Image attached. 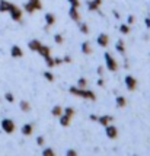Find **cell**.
Instances as JSON below:
<instances>
[{
	"mask_svg": "<svg viewBox=\"0 0 150 156\" xmlns=\"http://www.w3.org/2000/svg\"><path fill=\"white\" fill-rule=\"evenodd\" d=\"M68 92L73 96L77 98H83V99H90V101H96V94L93 90H90L88 88H79V86H70Z\"/></svg>",
	"mask_w": 150,
	"mask_h": 156,
	"instance_id": "1",
	"label": "cell"
},
{
	"mask_svg": "<svg viewBox=\"0 0 150 156\" xmlns=\"http://www.w3.org/2000/svg\"><path fill=\"white\" fill-rule=\"evenodd\" d=\"M103 58H105V66H106V69H108L109 72H117V70H118V61L114 58L112 54L105 53Z\"/></svg>",
	"mask_w": 150,
	"mask_h": 156,
	"instance_id": "2",
	"label": "cell"
},
{
	"mask_svg": "<svg viewBox=\"0 0 150 156\" xmlns=\"http://www.w3.org/2000/svg\"><path fill=\"white\" fill-rule=\"evenodd\" d=\"M2 130L5 133H7V134H12V133H15V130H16V124L10 118H3L2 120Z\"/></svg>",
	"mask_w": 150,
	"mask_h": 156,
	"instance_id": "3",
	"label": "cell"
},
{
	"mask_svg": "<svg viewBox=\"0 0 150 156\" xmlns=\"http://www.w3.org/2000/svg\"><path fill=\"white\" fill-rule=\"evenodd\" d=\"M124 83H125V88L128 89L130 92H134V90H137V88H138V80H137L134 76H131V75L125 76Z\"/></svg>",
	"mask_w": 150,
	"mask_h": 156,
	"instance_id": "4",
	"label": "cell"
},
{
	"mask_svg": "<svg viewBox=\"0 0 150 156\" xmlns=\"http://www.w3.org/2000/svg\"><path fill=\"white\" fill-rule=\"evenodd\" d=\"M9 15L10 18L15 20V22H22V18H23V12H22L21 7H18L16 5L12 6V9L9 10Z\"/></svg>",
	"mask_w": 150,
	"mask_h": 156,
	"instance_id": "5",
	"label": "cell"
},
{
	"mask_svg": "<svg viewBox=\"0 0 150 156\" xmlns=\"http://www.w3.org/2000/svg\"><path fill=\"white\" fill-rule=\"evenodd\" d=\"M105 134H106V137H108V139L114 140V139H117V137H118V129H117L112 122H111V124H108V126L105 127Z\"/></svg>",
	"mask_w": 150,
	"mask_h": 156,
	"instance_id": "6",
	"label": "cell"
},
{
	"mask_svg": "<svg viewBox=\"0 0 150 156\" xmlns=\"http://www.w3.org/2000/svg\"><path fill=\"white\" fill-rule=\"evenodd\" d=\"M68 16H70L72 20H75L76 23H79V22L82 20V15L79 12V7L70 6V9H68Z\"/></svg>",
	"mask_w": 150,
	"mask_h": 156,
	"instance_id": "7",
	"label": "cell"
},
{
	"mask_svg": "<svg viewBox=\"0 0 150 156\" xmlns=\"http://www.w3.org/2000/svg\"><path fill=\"white\" fill-rule=\"evenodd\" d=\"M44 60H45V64H47L50 69L63 64V58H58V57H51V55H50V57H45Z\"/></svg>",
	"mask_w": 150,
	"mask_h": 156,
	"instance_id": "8",
	"label": "cell"
},
{
	"mask_svg": "<svg viewBox=\"0 0 150 156\" xmlns=\"http://www.w3.org/2000/svg\"><path fill=\"white\" fill-rule=\"evenodd\" d=\"M96 42H98L99 47L106 48L109 45V37L106 34H99L98 35V38H96Z\"/></svg>",
	"mask_w": 150,
	"mask_h": 156,
	"instance_id": "9",
	"label": "cell"
},
{
	"mask_svg": "<svg viewBox=\"0 0 150 156\" xmlns=\"http://www.w3.org/2000/svg\"><path fill=\"white\" fill-rule=\"evenodd\" d=\"M44 20H45V27H47V29H50L53 25H55L57 18H55L54 13H45L44 15Z\"/></svg>",
	"mask_w": 150,
	"mask_h": 156,
	"instance_id": "10",
	"label": "cell"
},
{
	"mask_svg": "<svg viewBox=\"0 0 150 156\" xmlns=\"http://www.w3.org/2000/svg\"><path fill=\"white\" fill-rule=\"evenodd\" d=\"M21 133L23 136H32V133H34V124L32 122H26V124H23L21 129Z\"/></svg>",
	"mask_w": 150,
	"mask_h": 156,
	"instance_id": "11",
	"label": "cell"
},
{
	"mask_svg": "<svg viewBox=\"0 0 150 156\" xmlns=\"http://www.w3.org/2000/svg\"><path fill=\"white\" fill-rule=\"evenodd\" d=\"M80 50H82L83 54H86V55H90L92 53H93V48H92L90 41H83L82 45H80Z\"/></svg>",
	"mask_w": 150,
	"mask_h": 156,
	"instance_id": "12",
	"label": "cell"
},
{
	"mask_svg": "<svg viewBox=\"0 0 150 156\" xmlns=\"http://www.w3.org/2000/svg\"><path fill=\"white\" fill-rule=\"evenodd\" d=\"M98 122H99L102 127H106L108 124L114 122V117L112 115H101V117H98Z\"/></svg>",
	"mask_w": 150,
	"mask_h": 156,
	"instance_id": "13",
	"label": "cell"
},
{
	"mask_svg": "<svg viewBox=\"0 0 150 156\" xmlns=\"http://www.w3.org/2000/svg\"><path fill=\"white\" fill-rule=\"evenodd\" d=\"M10 55L13 58H22L23 57V51H22V48L19 45H13V47L10 48Z\"/></svg>",
	"mask_w": 150,
	"mask_h": 156,
	"instance_id": "14",
	"label": "cell"
},
{
	"mask_svg": "<svg viewBox=\"0 0 150 156\" xmlns=\"http://www.w3.org/2000/svg\"><path fill=\"white\" fill-rule=\"evenodd\" d=\"M101 6H102V3H99V2H96V0H89L88 2V10L89 12H98Z\"/></svg>",
	"mask_w": 150,
	"mask_h": 156,
	"instance_id": "15",
	"label": "cell"
},
{
	"mask_svg": "<svg viewBox=\"0 0 150 156\" xmlns=\"http://www.w3.org/2000/svg\"><path fill=\"white\" fill-rule=\"evenodd\" d=\"M41 45H42V42L38 40H32V41L28 42V48H29L31 51H35V53H38V50H40Z\"/></svg>",
	"mask_w": 150,
	"mask_h": 156,
	"instance_id": "16",
	"label": "cell"
},
{
	"mask_svg": "<svg viewBox=\"0 0 150 156\" xmlns=\"http://www.w3.org/2000/svg\"><path fill=\"white\" fill-rule=\"evenodd\" d=\"M115 50L120 53L121 55H125V42H124L123 38H120V40L117 41L115 44Z\"/></svg>",
	"mask_w": 150,
	"mask_h": 156,
	"instance_id": "17",
	"label": "cell"
},
{
	"mask_svg": "<svg viewBox=\"0 0 150 156\" xmlns=\"http://www.w3.org/2000/svg\"><path fill=\"white\" fill-rule=\"evenodd\" d=\"M38 54L41 55V57H44V58H45V57H50V55H51V48L48 47V45H44V44H42L41 47H40V50H38Z\"/></svg>",
	"mask_w": 150,
	"mask_h": 156,
	"instance_id": "18",
	"label": "cell"
},
{
	"mask_svg": "<svg viewBox=\"0 0 150 156\" xmlns=\"http://www.w3.org/2000/svg\"><path fill=\"white\" fill-rule=\"evenodd\" d=\"M13 6V3L7 2V0H0V12H9Z\"/></svg>",
	"mask_w": 150,
	"mask_h": 156,
	"instance_id": "19",
	"label": "cell"
},
{
	"mask_svg": "<svg viewBox=\"0 0 150 156\" xmlns=\"http://www.w3.org/2000/svg\"><path fill=\"white\" fill-rule=\"evenodd\" d=\"M115 105H117V108H125V107H127V99H125V96H123V95L117 96Z\"/></svg>",
	"mask_w": 150,
	"mask_h": 156,
	"instance_id": "20",
	"label": "cell"
},
{
	"mask_svg": "<svg viewBox=\"0 0 150 156\" xmlns=\"http://www.w3.org/2000/svg\"><path fill=\"white\" fill-rule=\"evenodd\" d=\"M58 118H60V126H61V127H68L70 122H72V117L66 115V114H61Z\"/></svg>",
	"mask_w": 150,
	"mask_h": 156,
	"instance_id": "21",
	"label": "cell"
},
{
	"mask_svg": "<svg viewBox=\"0 0 150 156\" xmlns=\"http://www.w3.org/2000/svg\"><path fill=\"white\" fill-rule=\"evenodd\" d=\"M77 27H79V32H80V34H83V35H88L89 32H90L88 23H85V22H82V20L77 23Z\"/></svg>",
	"mask_w": 150,
	"mask_h": 156,
	"instance_id": "22",
	"label": "cell"
},
{
	"mask_svg": "<svg viewBox=\"0 0 150 156\" xmlns=\"http://www.w3.org/2000/svg\"><path fill=\"white\" fill-rule=\"evenodd\" d=\"M23 10H25V12H26L28 15H34L35 12H37V9H35V7L32 6V5H31L29 2H26V3H23Z\"/></svg>",
	"mask_w": 150,
	"mask_h": 156,
	"instance_id": "23",
	"label": "cell"
},
{
	"mask_svg": "<svg viewBox=\"0 0 150 156\" xmlns=\"http://www.w3.org/2000/svg\"><path fill=\"white\" fill-rule=\"evenodd\" d=\"M19 108H21V111H23V112H29L32 107H31V104L28 101H21L19 102Z\"/></svg>",
	"mask_w": 150,
	"mask_h": 156,
	"instance_id": "24",
	"label": "cell"
},
{
	"mask_svg": "<svg viewBox=\"0 0 150 156\" xmlns=\"http://www.w3.org/2000/svg\"><path fill=\"white\" fill-rule=\"evenodd\" d=\"M42 76H44V79L48 80V82H54L55 80V76H54V73H53L51 70H45V72L42 73Z\"/></svg>",
	"mask_w": 150,
	"mask_h": 156,
	"instance_id": "25",
	"label": "cell"
},
{
	"mask_svg": "<svg viewBox=\"0 0 150 156\" xmlns=\"http://www.w3.org/2000/svg\"><path fill=\"white\" fill-rule=\"evenodd\" d=\"M61 114H63V108L60 105H55V107L51 108V115L53 117H60Z\"/></svg>",
	"mask_w": 150,
	"mask_h": 156,
	"instance_id": "26",
	"label": "cell"
},
{
	"mask_svg": "<svg viewBox=\"0 0 150 156\" xmlns=\"http://www.w3.org/2000/svg\"><path fill=\"white\" fill-rule=\"evenodd\" d=\"M130 31H131V28H130L128 23H121V25H120V32L123 35H128Z\"/></svg>",
	"mask_w": 150,
	"mask_h": 156,
	"instance_id": "27",
	"label": "cell"
},
{
	"mask_svg": "<svg viewBox=\"0 0 150 156\" xmlns=\"http://www.w3.org/2000/svg\"><path fill=\"white\" fill-rule=\"evenodd\" d=\"M88 79L86 77H79L77 79V85L76 86H79V88H88Z\"/></svg>",
	"mask_w": 150,
	"mask_h": 156,
	"instance_id": "28",
	"label": "cell"
},
{
	"mask_svg": "<svg viewBox=\"0 0 150 156\" xmlns=\"http://www.w3.org/2000/svg\"><path fill=\"white\" fill-rule=\"evenodd\" d=\"M63 114H66V115H68V117H75V114H76V111H75V108H72V107H67V108H63Z\"/></svg>",
	"mask_w": 150,
	"mask_h": 156,
	"instance_id": "29",
	"label": "cell"
},
{
	"mask_svg": "<svg viewBox=\"0 0 150 156\" xmlns=\"http://www.w3.org/2000/svg\"><path fill=\"white\" fill-rule=\"evenodd\" d=\"M28 2H29V3H31V5H32V6L37 9V10H41V9H42L41 0H28Z\"/></svg>",
	"mask_w": 150,
	"mask_h": 156,
	"instance_id": "30",
	"label": "cell"
},
{
	"mask_svg": "<svg viewBox=\"0 0 150 156\" xmlns=\"http://www.w3.org/2000/svg\"><path fill=\"white\" fill-rule=\"evenodd\" d=\"M42 155L44 156H54L55 152L53 147H44V149H42Z\"/></svg>",
	"mask_w": 150,
	"mask_h": 156,
	"instance_id": "31",
	"label": "cell"
},
{
	"mask_svg": "<svg viewBox=\"0 0 150 156\" xmlns=\"http://www.w3.org/2000/svg\"><path fill=\"white\" fill-rule=\"evenodd\" d=\"M54 42L55 44H58V45H61L63 42H64V38H63L61 34H55L54 35Z\"/></svg>",
	"mask_w": 150,
	"mask_h": 156,
	"instance_id": "32",
	"label": "cell"
},
{
	"mask_svg": "<svg viewBox=\"0 0 150 156\" xmlns=\"http://www.w3.org/2000/svg\"><path fill=\"white\" fill-rule=\"evenodd\" d=\"M37 144L42 147V146L45 144V137H44V136H38V137H37Z\"/></svg>",
	"mask_w": 150,
	"mask_h": 156,
	"instance_id": "33",
	"label": "cell"
},
{
	"mask_svg": "<svg viewBox=\"0 0 150 156\" xmlns=\"http://www.w3.org/2000/svg\"><path fill=\"white\" fill-rule=\"evenodd\" d=\"M5 99H6L7 102H13V101H15L13 94H10V92H6V94H5Z\"/></svg>",
	"mask_w": 150,
	"mask_h": 156,
	"instance_id": "34",
	"label": "cell"
},
{
	"mask_svg": "<svg viewBox=\"0 0 150 156\" xmlns=\"http://www.w3.org/2000/svg\"><path fill=\"white\" fill-rule=\"evenodd\" d=\"M70 3V6H75V7H80V2L79 0H67Z\"/></svg>",
	"mask_w": 150,
	"mask_h": 156,
	"instance_id": "35",
	"label": "cell"
},
{
	"mask_svg": "<svg viewBox=\"0 0 150 156\" xmlns=\"http://www.w3.org/2000/svg\"><path fill=\"white\" fill-rule=\"evenodd\" d=\"M96 85H98L99 88H103V86H105V80L102 79V76H99V79L96 80Z\"/></svg>",
	"mask_w": 150,
	"mask_h": 156,
	"instance_id": "36",
	"label": "cell"
},
{
	"mask_svg": "<svg viewBox=\"0 0 150 156\" xmlns=\"http://www.w3.org/2000/svg\"><path fill=\"white\" fill-rule=\"evenodd\" d=\"M134 16H133V15H128V18H127V23H128L130 27H131V25H133V23H134Z\"/></svg>",
	"mask_w": 150,
	"mask_h": 156,
	"instance_id": "37",
	"label": "cell"
},
{
	"mask_svg": "<svg viewBox=\"0 0 150 156\" xmlns=\"http://www.w3.org/2000/svg\"><path fill=\"white\" fill-rule=\"evenodd\" d=\"M66 155H67V156H76V155H77V152H76L75 149H67Z\"/></svg>",
	"mask_w": 150,
	"mask_h": 156,
	"instance_id": "38",
	"label": "cell"
},
{
	"mask_svg": "<svg viewBox=\"0 0 150 156\" xmlns=\"http://www.w3.org/2000/svg\"><path fill=\"white\" fill-rule=\"evenodd\" d=\"M96 75H98V76H102L103 75V67H102V66H98V67H96Z\"/></svg>",
	"mask_w": 150,
	"mask_h": 156,
	"instance_id": "39",
	"label": "cell"
},
{
	"mask_svg": "<svg viewBox=\"0 0 150 156\" xmlns=\"http://www.w3.org/2000/svg\"><path fill=\"white\" fill-rule=\"evenodd\" d=\"M63 63H72V57L70 55H64L63 57Z\"/></svg>",
	"mask_w": 150,
	"mask_h": 156,
	"instance_id": "40",
	"label": "cell"
},
{
	"mask_svg": "<svg viewBox=\"0 0 150 156\" xmlns=\"http://www.w3.org/2000/svg\"><path fill=\"white\" fill-rule=\"evenodd\" d=\"M89 120H90V121H98V115H95V114H90V115H89Z\"/></svg>",
	"mask_w": 150,
	"mask_h": 156,
	"instance_id": "41",
	"label": "cell"
},
{
	"mask_svg": "<svg viewBox=\"0 0 150 156\" xmlns=\"http://www.w3.org/2000/svg\"><path fill=\"white\" fill-rule=\"evenodd\" d=\"M144 23H146V27L150 29V18H146V19H144Z\"/></svg>",
	"mask_w": 150,
	"mask_h": 156,
	"instance_id": "42",
	"label": "cell"
},
{
	"mask_svg": "<svg viewBox=\"0 0 150 156\" xmlns=\"http://www.w3.org/2000/svg\"><path fill=\"white\" fill-rule=\"evenodd\" d=\"M112 13H114V16H115V19H120V18H121V15L118 13V12H117V10H114V12H112Z\"/></svg>",
	"mask_w": 150,
	"mask_h": 156,
	"instance_id": "43",
	"label": "cell"
},
{
	"mask_svg": "<svg viewBox=\"0 0 150 156\" xmlns=\"http://www.w3.org/2000/svg\"><path fill=\"white\" fill-rule=\"evenodd\" d=\"M96 2H99V3H102V0H96Z\"/></svg>",
	"mask_w": 150,
	"mask_h": 156,
	"instance_id": "44",
	"label": "cell"
}]
</instances>
